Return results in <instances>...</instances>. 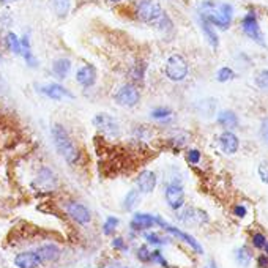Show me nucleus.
Instances as JSON below:
<instances>
[{"mask_svg":"<svg viewBox=\"0 0 268 268\" xmlns=\"http://www.w3.org/2000/svg\"><path fill=\"white\" fill-rule=\"evenodd\" d=\"M233 8L229 3L216 5L213 2H204L201 10V18L207 19L212 25H216L222 30H226L232 22Z\"/></svg>","mask_w":268,"mask_h":268,"instance_id":"7ed1b4c3","label":"nucleus"},{"mask_svg":"<svg viewBox=\"0 0 268 268\" xmlns=\"http://www.w3.org/2000/svg\"><path fill=\"white\" fill-rule=\"evenodd\" d=\"M235 259H237V264L240 267H249L251 261H253V254L246 246H241L235 251Z\"/></svg>","mask_w":268,"mask_h":268,"instance_id":"5701e85b","label":"nucleus"},{"mask_svg":"<svg viewBox=\"0 0 268 268\" xmlns=\"http://www.w3.org/2000/svg\"><path fill=\"white\" fill-rule=\"evenodd\" d=\"M41 259L37 253H32V251H27V253H21L14 257V265L19 268H38L41 265Z\"/></svg>","mask_w":268,"mask_h":268,"instance_id":"ddd939ff","label":"nucleus"},{"mask_svg":"<svg viewBox=\"0 0 268 268\" xmlns=\"http://www.w3.org/2000/svg\"><path fill=\"white\" fill-rule=\"evenodd\" d=\"M93 125L97 126L98 129H101L103 133L107 134V136H118L120 134V125L117 120L109 115V114H98L95 115L93 118Z\"/></svg>","mask_w":268,"mask_h":268,"instance_id":"0eeeda50","label":"nucleus"},{"mask_svg":"<svg viewBox=\"0 0 268 268\" xmlns=\"http://www.w3.org/2000/svg\"><path fill=\"white\" fill-rule=\"evenodd\" d=\"M155 224H157V218H155V216L147 214V213H136L131 219V229L141 232V230L153 227Z\"/></svg>","mask_w":268,"mask_h":268,"instance_id":"2eb2a0df","label":"nucleus"},{"mask_svg":"<svg viewBox=\"0 0 268 268\" xmlns=\"http://www.w3.org/2000/svg\"><path fill=\"white\" fill-rule=\"evenodd\" d=\"M172 115V110L169 107H157L152 110V117L157 118V120H162V118H167Z\"/></svg>","mask_w":268,"mask_h":268,"instance_id":"cd10ccee","label":"nucleus"},{"mask_svg":"<svg viewBox=\"0 0 268 268\" xmlns=\"http://www.w3.org/2000/svg\"><path fill=\"white\" fill-rule=\"evenodd\" d=\"M51 134H53V141H54L57 152L62 155L66 162L76 164L79 161V150H77V147L74 145L70 134H68V131L62 125H58V123L53 125Z\"/></svg>","mask_w":268,"mask_h":268,"instance_id":"f03ea898","label":"nucleus"},{"mask_svg":"<svg viewBox=\"0 0 268 268\" xmlns=\"http://www.w3.org/2000/svg\"><path fill=\"white\" fill-rule=\"evenodd\" d=\"M201 24H202V30H204V33H205L207 40H209L210 46H212L213 49H216V48H218V45H219V40H218V35H216V32H214V29H213V25H212L209 21H207V19H204V18H201Z\"/></svg>","mask_w":268,"mask_h":268,"instance_id":"412c9836","label":"nucleus"},{"mask_svg":"<svg viewBox=\"0 0 268 268\" xmlns=\"http://www.w3.org/2000/svg\"><path fill=\"white\" fill-rule=\"evenodd\" d=\"M137 188H139L141 193H152L155 188H157V175L152 170H144L139 174V177L136 178Z\"/></svg>","mask_w":268,"mask_h":268,"instance_id":"f8f14e48","label":"nucleus"},{"mask_svg":"<svg viewBox=\"0 0 268 268\" xmlns=\"http://www.w3.org/2000/svg\"><path fill=\"white\" fill-rule=\"evenodd\" d=\"M71 70V60L70 58H57L55 62L53 63V73L55 77H58V79H65V77L68 76V73H70Z\"/></svg>","mask_w":268,"mask_h":268,"instance_id":"6ab92c4d","label":"nucleus"},{"mask_svg":"<svg viewBox=\"0 0 268 268\" xmlns=\"http://www.w3.org/2000/svg\"><path fill=\"white\" fill-rule=\"evenodd\" d=\"M233 213H235V216H238V218H245V216H246V209H245L243 205H235Z\"/></svg>","mask_w":268,"mask_h":268,"instance_id":"4c0bfd02","label":"nucleus"},{"mask_svg":"<svg viewBox=\"0 0 268 268\" xmlns=\"http://www.w3.org/2000/svg\"><path fill=\"white\" fill-rule=\"evenodd\" d=\"M147 241H149V243H152V245H162L164 241L166 240H162L160 235H157V233H147Z\"/></svg>","mask_w":268,"mask_h":268,"instance_id":"2f4dec72","label":"nucleus"},{"mask_svg":"<svg viewBox=\"0 0 268 268\" xmlns=\"http://www.w3.org/2000/svg\"><path fill=\"white\" fill-rule=\"evenodd\" d=\"M133 76H134L136 81H142V79H144V66L141 68L139 65H137V66L134 68V71H133Z\"/></svg>","mask_w":268,"mask_h":268,"instance_id":"e433bc0d","label":"nucleus"},{"mask_svg":"<svg viewBox=\"0 0 268 268\" xmlns=\"http://www.w3.org/2000/svg\"><path fill=\"white\" fill-rule=\"evenodd\" d=\"M53 3V10L60 19H65L71 8V0H51Z\"/></svg>","mask_w":268,"mask_h":268,"instance_id":"4be33fe9","label":"nucleus"},{"mask_svg":"<svg viewBox=\"0 0 268 268\" xmlns=\"http://www.w3.org/2000/svg\"><path fill=\"white\" fill-rule=\"evenodd\" d=\"M24 58H25V62H27L29 66H32V68L37 66V60H35V57H33V54L30 53V49L24 51Z\"/></svg>","mask_w":268,"mask_h":268,"instance_id":"c9c22d12","label":"nucleus"},{"mask_svg":"<svg viewBox=\"0 0 268 268\" xmlns=\"http://www.w3.org/2000/svg\"><path fill=\"white\" fill-rule=\"evenodd\" d=\"M219 145L226 155H233V153H237L240 142H238V137L235 134L230 133V131H226L219 136Z\"/></svg>","mask_w":268,"mask_h":268,"instance_id":"dca6fc26","label":"nucleus"},{"mask_svg":"<svg viewBox=\"0 0 268 268\" xmlns=\"http://www.w3.org/2000/svg\"><path fill=\"white\" fill-rule=\"evenodd\" d=\"M253 245H254L256 248H259V249L265 248L267 240H265V235H264V233H256V235L253 237Z\"/></svg>","mask_w":268,"mask_h":268,"instance_id":"7c9ffc66","label":"nucleus"},{"mask_svg":"<svg viewBox=\"0 0 268 268\" xmlns=\"http://www.w3.org/2000/svg\"><path fill=\"white\" fill-rule=\"evenodd\" d=\"M166 201L170 209L178 210L185 204V191L183 186L178 183H170L166 186Z\"/></svg>","mask_w":268,"mask_h":268,"instance_id":"6e6552de","label":"nucleus"},{"mask_svg":"<svg viewBox=\"0 0 268 268\" xmlns=\"http://www.w3.org/2000/svg\"><path fill=\"white\" fill-rule=\"evenodd\" d=\"M188 161L191 164H197L201 161V152L199 150H189L188 152Z\"/></svg>","mask_w":268,"mask_h":268,"instance_id":"473e14b6","label":"nucleus"},{"mask_svg":"<svg viewBox=\"0 0 268 268\" xmlns=\"http://www.w3.org/2000/svg\"><path fill=\"white\" fill-rule=\"evenodd\" d=\"M118 226V219L114 218V216H109L106 219L105 226H103V232H105V235H112V233L115 232V227Z\"/></svg>","mask_w":268,"mask_h":268,"instance_id":"a878e982","label":"nucleus"},{"mask_svg":"<svg viewBox=\"0 0 268 268\" xmlns=\"http://www.w3.org/2000/svg\"><path fill=\"white\" fill-rule=\"evenodd\" d=\"M40 92L43 95H46L48 98L51 100H63V98H74L71 92H68L65 87H62L60 84H48V85H43L40 89Z\"/></svg>","mask_w":268,"mask_h":268,"instance_id":"9b49d317","label":"nucleus"},{"mask_svg":"<svg viewBox=\"0 0 268 268\" xmlns=\"http://www.w3.org/2000/svg\"><path fill=\"white\" fill-rule=\"evenodd\" d=\"M233 77H235V74H233V71L230 70V68L224 66V68H221V70L218 71V76H216V79H218L219 82H227V81L233 79Z\"/></svg>","mask_w":268,"mask_h":268,"instance_id":"bb28decb","label":"nucleus"},{"mask_svg":"<svg viewBox=\"0 0 268 268\" xmlns=\"http://www.w3.org/2000/svg\"><path fill=\"white\" fill-rule=\"evenodd\" d=\"M157 224H160V226H162L164 229H166L169 233H172V235H175V237H178L180 240H183L185 243H188L189 246H191L194 251H197L199 254H202V248H201V245L197 243V241L191 237V235H188V233H185V232H181L180 229H177V227H172V226H169L167 222H164L160 216H157Z\"/></svg>","mask_w":268,"mask_h":268,"instance_id":"9d476101","label":"nucleus"},{"mask_svg":"<svg viewBox=\"0 0 268 268\" xmlns=\"http://www.w3.org/2000/svg\"><path fill=\"white\" fill-rule=\"evenodd\" d=\"M141 201V193L139 189H131L128 191V194L125 196V201H123V209L125 210H133L134 207L139 204Z\"/></svg>","mask_w":268,"mask_h":268,"instance_id":"b1692460","label":"nucleus"},{"mask_svg":"<svg viewBox=\"0 0 268 268\" xmlns=\"http://www.w3.org/2000/svg\"><path fill=\"white\" fill-rule=\"evenodd\" d=\"M265 251H267V254H268V241H267V245H265Z\"/></svg>","mask_w":268,"mask_h":268,"instance_id":"79ce46f5","label":"nucleus"},{"mask_svg":"<svg viewBox=\"0 0 268 268\" xmlns=\"http://www.w3.org/2000/svg\"><path fill=\"white\" fill-rule=\"evenodd\" d=\"M112 2H120V0H112Z\"/></svg>","mask_w":268,"mask_h":268,"instance_id":"37998d69","label":"nucleus"},{"mask_svg":"<svg viewBox=\"0 0 268 268\" xmlns=\"http://www.w3.org/2000/svg\"><path fill=\"white\" fill-rule=\"evenodd\" d=\"M259 268H268V257L267 256L259 257Z\"/></svg>","mask_w":268,"mask_h":268,"instance_id":"ea45409f","label":"nucleus"},{"mask_svg":"<svg viewBox=\"0 0 268 268\" xmlns=\"http://www.w3.org/2000/svg\"><path fill=\"white\" fill-rule=\"evenodd\" d=\"M218 123L229 129L235 128V126H238V117L235 112H232V110H222L218 115Z\"/></svg>","mask_w":268,"mask_h":268,"instance_id":"aec40b11","label":"nucleus"},{"mask_svg":"<svg viewBox=\"0 0 268 268\" xmlns=\"http://www.w3.org/2000/svg\"><path fill=\"white\" fill-rule=\"evenodd\" d=\"M41 259V262H57L60 259V249L55 245H45L38 249L37 253Z\"/></svg>","mask_w":268,"mask_h":268,"instance_id":"a211bd4d","label":"nucleus"},{"mask_svg":"<svg viewBox=\"0 0 268 268\" xmlns=\"http://www.w3.org/2000/svg\"><path fill=\"white\" fill-rule=\"evenodd\" d=\"M112 245H114L115 249H126V246H125V243H123V238H115Z\"/></svg>","mask_w":268,"mask_h":268,"instance_id":"58836bf2","label":"nucleus"},{"mask_svg":"<svg viewBox=\"0 0 268 268\" xmlns=\"http://www.w3.org/2000/svg\"><path fill=\"white\" fill-rule=\"evenodd\" d=\"M256 82H257V85L261 89L268 90V70H265V71H262L261 74H259L256 77Z\"/></svg>","mask_w":268,"mask_h":268,"instance_id":"c85d7f7f","label":"nucleus"},{"mask_svg":"<svg viewBox=\"0 0 268 268\" xmlns=\"http://www.w3.org/2000/svg\"><path fill=\"white\" fill-rule=\"evenodd\" d=\"M35 185L40 188V189H45V191H49V189H53L55 186V177L53 174V170L48 169V167H43L40 170V174L35 180Z\"/></svg>","mask_w":268,"mask_h":268,"instance_id":"f3484780","label":"nucleus"},{"mask_svg":"<svg viewBox=\"0 0 268 268\" xmlns=\"http://www.w3.org/2000/svg\"><path fill=\"white\" fill-rule=\"evenodd\" d=\"M66 212L71 216V219H74L79 224H89L92 221V214L89 209L79 202H70L66 205Z\"/></svg>","mask_w":268,"mask_h":268,"instance_id":"1a4fd4ad","label":"nucleus"},{"mask_svg":"<svg viewBox=\"0 0 268 268\" xmlns=\"http://www.w3.org/2000/svg\"><path fill=\"white\" fill-rule=\"evenodd\" d=\"M166 76L170 81L180 82L188 76V63L181 55H172L169 57L166 63Z\"/></svg>","mask_w":268,"mask_h":268,"instance_id":"20e7f679","label":"nucleus"},{"mask_svg":"<svg viewBox=\"0 0 268 268\" xmlns=\"http://www.w3.org/2000/svg\"><path fill=\"white\" fill-rule=\"evenodd\" d=\"M241 29H243V32L251 40H254L256 43H259V45H262V46L265 45L262 32H261V27H259V22H257L254 11H249L243 18V21H241Z\"/></svg>","mask_w":268,"mask_h":268,"instance_id":"423d86ee","label":"nucleus"},{"mask_svg":"<svg viewBox=\"0 0 268 268\" xmlns=\"http://www.w3.org/2000/svg\"><path fill=\"white\" fill-rule=\"evenodd\" d=\"M136 16L145 24H153L157 27L166 30L172 27L169 16L162 11L161 5L157 0H141L136 6Z\"/></svg>","mask_w":268,"mask_h":268,"instance_id":"f257e3e1","label":"nucleus"},{"mask_svg":"<svg viewBox=\"0 0 268 268\" xmlns=\"http://www.w3.org/2000/svg\"><path fill=\"white\" fill-rule=\"evenodd\" d=\"M6 45L8 48L11 49V53L14 54H21L22 53V48H21V40L18 38L14 32H8L6 33Z\"/></svg>","mask_w":268,"mask_h":268,"instance_id":"393cba45","label":"nucleus"},{"mask_svg":"<svg viewBox=\"0 0 268 268\" xmlns=\"http://www.w3.org/2000/svg\"><path fill=\"white\" fill-rule=\"evenodd\" d=\"M76 81L79 82L82 87H92L97 81V70L92 65H85L82 68H79L76 73Z\"/></svg>","mask_w":268,"mask_h":268,"instance_id":"4468645a","label":"nucleus"},{"mask_svg":"<svg viewBox=\"0 0 268 268\" xmlns=\"http://www.w3.org/2000/svg\"><path fill=\"white\" fill-rule=\"evenodd\" d=\"M114 100H115V103H117L118 106L134 107L137 103H139V100H141V93H139V90L134 87V85L125 84V85H122V87L117 90Z\"/></svg>","mask_w":268,"mask_h":268,"instance_id":"39448f33","label":"nucleus"},{"mask_svg":"<svg viewBox=\"0 0 268 268\" xmlns=\"http://www.w3.org/2000/svg\"><path fill=\"white\" fill-rule=\"evenodd\" d=\"M137 259L141 262H152V253L145 246H141V249L137 251Z\"/></svg>","mask_w":268,"mask_h":268,"instance_id":"c756f323","label":"nucleus"},{"mask_svg":"<svg viewBox=\"0 0 268 268\" xmlns=\"http://www.w3.org/2000/svg\"><path fill=\"white\" fill-rule=\"evenodd\" d=\"M261 136H262V141L268 145V118H265L261 125Z\"/></svg>","mask_w":268,"mask_h":268,"instance_id":"f704fd0d","label":"nucleus"},{"mask_svg":"<svg viewBox=\"0 0 268 268\" xmlns=\"http://www.w3.org/2000/svg\"><path fill=\"white\" fill-rule=\"evenodd\" d=\"M259 175H261V180L264 183L268 185V164H261L259 166Z\"/></svg>","mask_w":268,"mask_h":268,"instance_id":"72a5a7b5","label":"nucleus"},{"mask_svg":"<svg viewBox=\"0 0 268 268\" xmlns=\"http://www.w3.org/2000/svg\"><path fill=\"white\" fill-rule=\"evenodd\" d=\"M2 3H8V2H13V0H0Z\"/></svg>","mask_w":268,"mask_h":268,"instance_id":"a19ab883","label":"nucleus"}]
</instances>
